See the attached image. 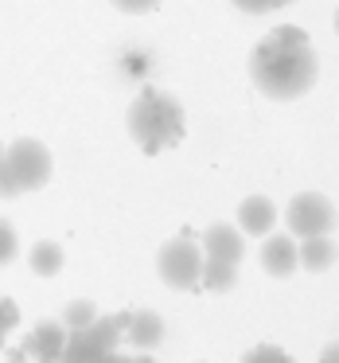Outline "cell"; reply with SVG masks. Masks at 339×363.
Returning a JSON list of instances; mask_svg holds the SVG:
<instances>
[{"label":"cell","instance_id":"277c9868","mask_svg":"<svg viewBox=\"0 0 339 363\" xmlns=\"http://www.w3.org/2000/svg\"><path fill=\"white\" fill-rule=\"evenodd\" d=\"M125 324H129V313H117V316H98V320L82 332H71L59 363H98L102 355L117 352Z\"/></svg>","mask_w":339,"mask_h":363},{"label":"cell","instance_id":"3957f363","mask_svg":"<svg viewBox=\"0 0 339 363\" xmlns=\"http://www.w3.org/2000/svg\"><path fill=\"white\" fill-rule=\"evenodd\" d=\"M51 180V152L47 145L20 137L4 149V164H0V196L16 199L24 191H35Z\"/></svg>","mask_w":339,"mask_h":363},{"label":"cell","instance_id":"e0dca14e","mask_svg":"<svg viewBox=\"0 0 339 363\" xmlns=\"http://www.w3.org/2000/svg\"><path fill=\"white\" fill-rule=\"evenodd\" d=\"M20 254V238H16V227L8 219H0V266H8L12 258Z\"/></svg>","mask_w":339,"mask_h":363},{"label":"cell","instance_id":"7c38bea8","mask_svg":"<svg viewBox=\"0 0 339 363\" xmlns=\"http://www.w3.org/2000/svg\"><path fill=\"white\" fill-rule=\"evenodd\" d=\"M297 258H300V266H304L308 274H323V269H331V262H335V242H331L328 235H320V238H300Z\"/></svg>","mask_w":339,"mask_h":363},{"label":"cell","instance_id":"4fadbf2b","mask_svg":"<svg viewBox=\"0 0 339 363\" xmlns=\"http://www.w3.org/2000/svg\"><path fill=\"white\" fill-rule=\"evenodd\" d=\"M238 281V266H230V262H214V258H203V274H199V285L211 293H226L234 289Z\"/></svg>","mask_w":339,"mask_h":363},{"label":"cell","instance_id":"2e32d148","mask_svg":"<svg viewBox=\"0 0 339 363\" xmlns=\"http://www.w3.org/2000/svg\"><path fill=\"white\" fill-rule=\"evenodd\" d=\"M242 363H297V359L277 344H258V347H250V352L242 355Z\"/></svg>","mask_w":339,"mask_h":363},{"label":"cell","instance_id":"7a4b0ae2","mask_svg":"<svg viewBox=\"0 0 339 363\" xmlns=\"http://www.w3.org/2000/svg\"><path fill=\"white\" fill-rule=\"evenodd\" d=\"M125 125H129V137H133V141L141 145V152H149V157H156V152L180 145L183 133H188L183 106L176 102L172 94L156 90V86H144L141 94L133 98Z\"/></svg>","mask_w":339,"mask_h":363},{"label":"cell","instance_id":"8992f818","mask_svg":"<svg viewBox=\"0 0 339 363\" xmlns=\"http://www.w3.org/2000/svg\"><path fill=\"white\" fill-rule=\"evenodd\" d=\"M285 223H289L292 238H320L331 235V227H335V207L320 191H300L285 207Z\"/></svg>","mask_w":339,"mask_h":363},{"label":"cell","instance_id":"d6986e66","mask_svg":"<svg viewBox=\"0 0 339 363\" xmlns=\"http://www.w3.org/2000/svg\"><path fill=\"white\" fill-rule=\"evenodd\" d=\"M230 4L250 12V16H265V12H277V9H285V4H292V0H230Z\"/></svg>","mask_w":339,"mask_h":363},{"label":"cell","instance_id":"8fae6325","mask_svg":"<svg viewBox=\"0 0 339 363\" xmlns=\"http://www.w3.org/2000/svg\"><path fill=\"white\" fill-rule=\"evenodd\" d=\"M121 340H129V347H137V352H152V347H160V340H164V316L149 313V308L129 313V324H125V332H121Z\"/></svg>","mask_w":339,"mask_h":363},{"label":"cell","instance_id":"5b68a950","mask_svg":"<svg viewBox=\"0 0 339 363\" xmlns=\"http://www.w3.org/2000/svg\"><path fill=\"white\" fill-rule=\"evenodd\" d=\"M156 269H160V281L172 285V289H199V274H203V246L191 230L176 235L172 242L160 246V258H156Z\"/></svg>","mask_w":339,"mask_h":363},{"label":"cell","instance_id":"ffe728a7","mask_svg":"<svg viewBox=\"0 0 339 363\" xmlns=\"http://www.w3.org/2000/svg\"><path fill=\"white\" fill-rule=\"evenodd\" d=\"M113 9H121V12H129V16H141V12H152L160 4V0H110Z\"/></svg>","mask_w":339,"mask_h":363},{"label":"cell","instance_id":"d4e9b609","mask_svg":"<svg viewBox=\"0 0 339 363\" xmlns=\"http://www.w3.org/2000/svg\"><path fill=\"white\" fill-rule=\"evenodd\" d=\"M335 32H339V12H335Z\"/></svg>","mask_w":339,"mask_h":363},{"label":"cell","instance_id":"6da1fadb","mask_svg":"<svg viewBox=\"0 0 339 363\" xmlns=\"http://www.w3.org/2000/svg\"><path fill=\"white\" fill-rule=\"evenodd\" d=\"M320 74V55H316L312 40L304 28L281 24L253 48L250 55V79L273 102H292V98L308 94Z\"/></svg>","mask_w":339,"mask_h":363},{"label":"cell","instance_id":"603a6c76","mask_svg":"<svg viewBox=\"0 0 339 363\" xmlns=\"http://www.w3.org/2000/svg\"><path fill=\"white\" fill-rule=\"evenodd\" d=\"M129 363H156V359H152L149 352H141V355H129Z\"/></svg>","mask_w":339,"mask_h":363},{"label":"cell","instance_id":"9c48e42d","mask_svg":"<svg viewBox=\"0 0 339 363\" xmlns=\"http://www.w3.org/2000/svg\"><path fill=\"white\" fill-rule=\"evenodd\" d=\"M261 269L269 277H292L300 269L297 258V242L292 235H265V246H261Z\"/></svg>","mask_w":339,"mask_h":363},{"label":"cell","instance_id":"ac0fdd59","mask_svg":"<svg viewBox=\"0 0 339 363\" xmlns=\"http://www.w3.org/2000/svg\"><path fill=\"white\" fill-rule=\"evenodd\" d=\"M20 324V308H16V301H8V297H0V347H4V340H8V332Z\"/></svg>","mask_w":339,"mask_h":363},{"label":"cell","instance_id":"5bb4252c","mask_svg":"<svg viewBox=\"0 0 339 363\" xmlns=\"http://www.w3.org/2000/svg\"><path fill=\"white\" fill-rule=\"evenodd\" d=\"M28 262H32V274L55 277L59 269H63V246L59 242H35L32 254H28Z\"/></svg>","mask_w":339,"mask_h":363},{"label":"cell","instance_id":"30bf717a","mask_svg":"<svg viewBox=\"0 0 339 363\" xmlns=\"http://www.w3.org/2000/svg\"><path fill=\"white\" fill-rule=\"evenodd\" d=\"M277 223V207L269 196H246L238 203V230L242 235H253V238H265Z\"/></svg>","mask_w":339,"mask_h":363},{"label":"cell","instance_id":"9a60e30c","mask_svg":"<svg viewBox=\"0 0 339 363\" xmlns=\"http://www.w3.org/2000/svg\"><path fill=\"white\" fill-rule=\"evenodd\" d=\"M94 320H98L94 301H71V305H67V313H63V328L67 332H82V328H90Z\"/></svg>","mask_w":339,"mask_h":363},{"label":"cell","instance_id":"ba28073f","mask_svg":"<svg viewBox=\"0 0 339 363\" xmlns=\"http://www.w3.org/2000/svg\"><path fill=\"white\" fill-rule=\"evenodd\" d=\"M67 336L71 332L63 328V320H40L24 336V355H32L35 363H59V355L67 347Z\"/></svg>","mask_w":339,"mask_h":363},{"label":"cell","instance_id":"44dd1931","mask_svg":"<svg viewBox=\"0 0 339 363\" xmlns=\"http://www.w3.org/2000/svg\"><path fill=\"white\" fill-rule=\"evenodd\" d=\"M320 363H339V340H331V344L320 352Z\"/></svg>","mask_w":339,"mask_h":363},{"label":"cell","instance_id":"7402d4cb","mask_svg":"<svg viewBox=\"0 0 339 363\" xmlns=\"http://www.w3.org/2000/svg\"><path fill=\"white\" fill-rule=\"evenodd\" d=\"M98 363H129V355H121V352H110V355H102Z\"/></svg>","mask_w":339,"mask_h":363},{"label":"cell","instance_id":"52a82bcc","mask_svg":"<svg viewBox=\"0 0 339 363\" xmlns=\"http://www.w3.org/2000/svg\"><path fill=\"white\" fill-rule=\"evenodd\" d=\"M199 246H203V258L238 266L242 254H246V235L238 227H230V223H211V227L199 235Z\"/></svg>","mask_w":339,"mask_h":363},{"label":"cell","instance_id":"cb8c5ba5","mask_svg":"<svg viewBox=\"0 0 339 363\" xmlns=\"http://www.w3.org/2000/svg\"><path fill=\"white\" fill-rule=\"evenodd\" d=\"M0 164H4V145H0Z\"/></svg>","mask_w":339,"mask_h":363}]
</instances>
